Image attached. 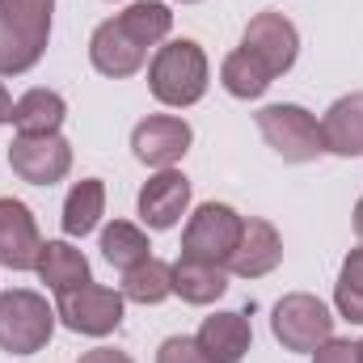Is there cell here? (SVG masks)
Listing matches in <instances>:
<instances>
[{"label":"cell","instance_id":"cell-1","mask_svg":"<svg viewBox=\"0 0 363 363\" xmlns=\"http://www.w3.org/2000/svg\"><path fill=\"white\" fill-rule=\"evenodd\" d=\"M174 30V13L161 0H135L131 9H123L118 17L101 21L89 38V60L93 68L110 81L135 77L148 60V47L165 43Z\"/></svg>","mask_w":363,"mask_h":363},{"label":"cell","instance_id":"cell-2","mask_svg":"<svg viewBox=\"0 0 363 363\" xmlns=\"http://www.w3.org/2000/svg\"><path fill=\"white\" fill-rule=\"evenodd\" d=\"M55 0H0V77L30 72L51 38Z\"/></svg>","mask_w":363,"mask_h":363},{"label":"cell","instance_id":"cell-3","mask_svg":"<svg viewBox=\"0 0 363 363\" xmlns=\"http://www.w3.org/2000/svg\"><path fill=\"white\" fill-rule=\"evenodd\" d=\"M148 89L161 106H194L207 93V55L194 38H174L157 47L148 64Z\"/></svg>","mask_w":363,"mask_h":363},{"label":"cell","instance_id":"cell-4","mask_svg":"<svg viewBox=\"0 0 363 363\" xmlns=\"http://www.w3.org/2000/svg\"><path fill=\"white\" fill-rule=\"evenodd\" d=\"M55 334V308L38 291H0V351L34 355Z\"/></svg>","mask_w":363,"mask_h":363},{"label":"cell","instance_id":"cell-5","mask_svg":"<svg viewBox=\"0 0 363 363\" xmlns=\"http://www.w3.org/2000/svg\"><path fill=\"white\" fill-rule=\"evenodd\" d=\"M254 118H258L262 140L271 144V148L283 157V161H287V165H304V161H317V157L325 152L321 123H317L304 106L279 101V106H262Z\"/></svg>","mask_w":363,"mask_h":363},{"label":"cell","instance_id":"cell-6","mask_svg":"<svg viewBox=\"0 0 363 363\" xmlns=\"http://www.w3.org/2000/svg\"><path fill=\"white\" fill-rule=\"evenodd\" d=\"M241 224L245 216H237L228 203H203L182 233V258L203 262V267H228L241 241Z\"/></svg>","mask_w":363,"mask_h":363},{"label":"cell","instance_id":"cell-7","mask_svg":"<svg viewBox=\"0 0 363 363\" xmlns=\"http://www.w3.org/2000/svg\"><path fill=\"white\" fill-rule=\"evenodd\" d=\"M271 330L283 342V351H317L321 342L334 338V317H330V308L317 296L291 291V296H283L274 304Z\"/></svg>","mask_w":363,"mask_h":363},{"label":"cell","instance_id":"cell-8","mask_svg":"<svg viewBox=\"0 0 363 363\" xmlns=\"http://www.w3.org/2000/svg\"><path fill=\"white\" fill-rule=\"evenodd\" d=\"M55 317L72 330V334H89V338H106L123 325V291H110V287H72V291H60V304H55Z\"/></svg>","mask_w":363,"mask_h":363},{"label":"cell","instance_id":"cell-9","mask_svg":"<svg viewBox=\"0 0 363 363\" xmlns=\"http://www.w3.org/2000/svg\"><path fill=\"white\" fill-rule=\"evenodd\" d=\"M9 165L30 186H55L72 169V144L60 131H51V135H17L9 144Z\"/></svg>","mask_w":363,"mask_h":363},{"label":"cell","instance_id":"cell-10","mask_svg":"<svg viewBox=\"0 0 363 363\" xmlns=\"http://www.w3.org/2000/svg\"><path fill=\"white\" fill-rule=\"evenodd\" d=\"M190 140H194V131H190V123L178 118V114H152V118H144L131 131L135 157L144 165H152V169H174L182 157L190 152Z\"/></svg>","mask_w":363,"mask_h":363},{"label":"cell","instance_id":"cell-11","mask_svg":"<svg viewBox=\"0 0 363 363\" xmlns=\"http://www.w3.org/2000/svg\"><path fill=\"white\" fill-rule=\"evenodd\" d=\"M241 47L250 55H258L271 68V77H283L300 55V34L283 13H258V17H250V26L241 34Z\"/></svg>","mask_w":363,"mask_h":363},{"label":"cell","instance_id":"cell-12","mask_svg":"<svg viewBox=\"0 0 363 363\" xmlns=\"http://www.w3.org/2000/svg\"><path fill=\"white\" fill-rule=\"evenodd\" d=\"M38 250H43V237H38L34 211L21 199H0V267L34 271Z\"/></svg>","mask_w":363,"mask_h":363},{"label":"cell","instance_id":"cell-13","mask_svg":"<svg viewBox=\"0 0 363 363\" xmlns=\"http://www.w3.org/2000/svg\"><path fill=\"white\" fill-rule=\"evenodd\" d=\"M279 262H283V237L274 233L271 220L250 216V220L241 224V241H237V250H233V258H228V271L241 274V279H262V274H271Z\"/></svg>","mask_w":363,"mask_h":363},{"label":"cell","instance_id":"cell-14","mask_svg":"<svg viewBox=\"0 0 363 363\" xmlns=\"http://www.w3.org/2000/svg\"><path fill=\"white\" fill-rule=\"evenodd\" d=\"M186 207H190V182L182 178L178 169H161L157 178H148L144 190H140V220L148 228H157V233L174 228L186 216Z\"/></svg>","mask_w":363,"mask_h":363},{"label":"cell","instance_id":"cell-15","mask_svg":"<svg viewBox=\"0 0 363 363\" xmlns=\"http://www.w3.org/2000/svg\"><path fill=\"white\" fill-rule=\"evenodd\" d=\"M199 347L207 351L211 363H241L250 355V342H254V330L245 321V313H216L199 325Z\"/></svg>","mask_w":363,"mask_h":363},{"label":"cell","instance_id":"cell-16","mask_svg":"<svg viewBox=\"0 0 363 363\" xmlns=\"http://www.w3.org/2000/svg\"><path fill=\"white\" fill-rule=\"evenodd\" d=\"M325 152L334 157H363V93L338 97L321 118Z\"/></svg>","mask_w":363,"mask_h":363},{"label":"cell","instance_id":"cell-17","mask_svg":"<svg viewBox=\"0 0 363 363\" xmlns=\"http://www.w3.org/2000/svg\"><path fill=\"white\" fill-rule=\"evenodd\" d=\"M38 279L51 287V291H72V287H85L93 283L89 279V258L77 250V245H68V241H43V250H38Z\"/></svg>","mask_w":363,"mask_h":363},{"label":"cell","instance_id":"cell-18","mask_svg":"<svg viewBox=\"0 0 363 363\" xmlns=\"http://www.w3.org/2000/svg\"><path fill=\"white\" fill-rule=\"evenodd\" d=\"M64 114H68V106L60 93L30 89L13 106V127H17V135H51V131H60Z\"/></svg>","mask_w":363,"mask_h":363},{"label":"cell","instance_id":"cell-19","mask_svg":"<svg viewBox=\"0 0 363 363\" xmlns=\"http://www.w3.org/2000/svg\"><path fill=\"white\" fill-rule=\"evenodd\" d=\"M224 291H228L224 267H203L190 258L174 262V296H182L186 304H216Z\"/></svg>","mask_w":363,"mask_h":363},{"label":"cell","instance_id":"cell-20","mask_svg":"<svg viewBox=\"0 0 363 363\" xmlns=\"http://www.w3.org/2000/svg\"><path fill=\"white\" fill-rule=\"evenodd\" d=\"M220 81H224V89L233 93V97H241V101H254V97H262V93L271 89V68L258 60V55H250L245 47H237L228 60H224V68H220Z\"/></svg>","mask_w":363,"mask_h":363},{"label":"cell","instance_id":"cell-21","mask_svg":"<svg viewBox=\"0 0 363 363\" xmlns=\"http://www.w3.org/2000/svg\"><path fill=\"white\" fill-rule=\"evenodd\" d=\"M101 211H106V186H101V178L77 182V186L68 190V199H64V233H68V237L93 233L97 220H101Z\"/></svg>","mask_w":363,"mask_h":363},{"label":"cell","instance_id":"cell-22","mask_svg":"<svg viewBox=\"0 0 363 363\" xmlns=\"http://www.w3.org/2000/svg\"><path fill=\"white\" fill-rule=\"evenodd\" d=\"M165 296H174V267H165L161 258H144L140 267L123 271V300L161 304Z\"/></svg>","mask_w":363,"mask_h":363},{"label":"cell","instance_id":"cell-23","mask_svg":"<svg viewBox=\"0 0 363 363\" xmlns=\"http://www.w3.org/2000/svg\"><path fill=\"white\" fill-rule=\"evenodd\" d=\"M148 250H152V245H148L144 228H135V224H127V220H114V224L101 233V254H106V262L118 267V271H131V267H140L144 258H152Z\"/></svg>","mask_w":363,"mask_h":363},{"label":"cell","instance_id":"cell-24","mask_svg":"<svg viewBox=\"0 0 363 363\" xmlns=\"http://www.w3.org/2000/svg\"><path fill=\"white\" fill-rule=\"evenodd\" d=\"M334 304L347 321L363 325V245L347 254L342 274H338V287H334Z\"/></svg>","mask_w":363,"mask_h":363},{"label":"cell","instance_id":"cell-25","mask_svg":"<svg viewBox=\"0 0 363 363\" xmlns=\"http://www.w3.org/2000/svg\"><path fill=\"white\" fill-rule=\"evenodd\" d=\"M157 363H211V359H207V351L199 347V338L174 334V338H165V342H161Z\"/></svg>","mask_w":363,"mask_h":363},{"label":"cell","instance_id":"cell-26","mask_svg":"<svg viewBox=\"0 0 363 363\" xmlns=\"http://www.w3.org/2000/svg\"><path fill=\"white\" fill-rule=\"evenodd\" d=\"M313 363H359V351L347 338H330V342H321L313 351Z\"/></svg>","mask_w":363,"mask_h":363},{"label":"cell","instance_id":"cell-27","mask_svg":"<svg viewBox=\"0 0 363 363\" xmlns=\"http://www.w3.org/2000/svg\"><path fill=\"white\" fill-rule=\"evenodd\" d=\"M77 363H131V355H123L114 347H97V351H85Z\"/></svg>","mask_w":363,"mask_h":363},{"label":"cell","instance_id":"cell-28","mask_svg":"<svg viewBox=\"0 0 363 363\" xmlns=\"http://www.w3.org/2000/svg\"><path fill=\"white\" fill-rule=\"evenodd\" d=\"M13 97H9V89H4V81H0V123H13Z\"/></svg>","mask_w":363,"mask_h":363},{"label":"cell","instance_id":"cell-29","mask_svg":"<svg viewBox=\"0 0 363 363\" xmlns=\"http://www.w3.org/2000/svg\"><path fill=\"white\" fill-rule=\"evenodd\" d=\"M355 233H359V241H363V199H359V207H355Z\"/></svg>","mask_w":363,"mask_h":363},{"label":"cell","instance_id":"cell-30","mask_svg":"<svg viewBox=\"0 0 363 363\" xmlns=\"http://www.w3.org/2000/svg\"><path fill=\"white\" fill-rule=\"evenodd\" d=\"M355 351H359V363H363V338H359V342H355Z\"/></svg>","mask_w":363,"mask_h":363},{"label":"cell","instance_id":"cell-31","mask_svg":"<svg viewBox=\"0 0 363 363\" xmlns=\"http://www.w3.org/2000/svg\"><path fill=\"white\" fill-rule=\"evenodd\" d=\"M182 4H194V0H182Z\"/></svg>","mask_w":363,"mask_h":363}]
</instances>
